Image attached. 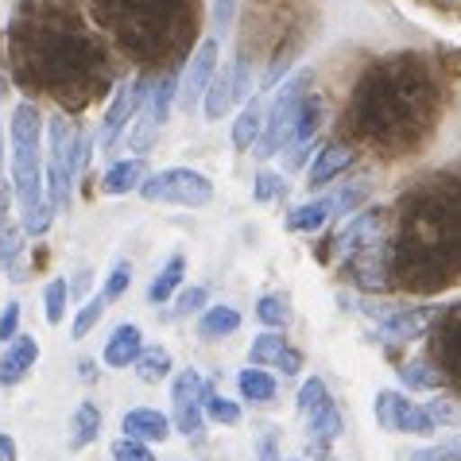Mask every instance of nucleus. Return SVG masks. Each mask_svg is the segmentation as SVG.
Wrapping results in <instances>:
<instances>
[{"mask_svg": "<svg viewBox=\"0 0 461 461\" xmlns=\"http://www.w3.org/2000/svg\"><path fill=\"white\" fill-rule=\"evenodd\" d=\"M322 407H330V388H326V380H322V376L303 380V388H299V415H314V411H322Z\"/></svg>", "mask_w": 461, "mask_h": 461, "instance_id": "7c9ffc66", "label": "nucleus"}, {"mask_svg": "<svg viewBox=\"0 0 461 461\" xmlns=\"http://www.w3.org/2000/svg\"><path fill=\"white\" fill-rule=\"evenodd\" d=\"M260 132H264V105L260 101H249V105L240 109V117L233 121V144L240 151H252L260 144Z\"/></svg>", "mask_w": 461, "mask_h": 461, "instance_id": "6ab92c4d", "label": "nucleus"}, {"mask_svg": "<svg viewBox=\"0 0 461 461\" xmlns=\"http://www.w3.org/2000/svg\"><path fill=\"white\" fill-rule=\"evenodd\" d=\"M140 194L144 202H167V206H186V210H198V206H210L213 198V183L202 171H190V167H167V171H156L140 183Z\"/></svg>", "mask_w": 461, "mask_h": 461, "instance_id": "20e7f679", "label": "nucleus"}, {"mask_svg": "<svg viewBox=\"0 0 461 461\" xmlns=\"http://www.w3.org/2000/svg\"><path fill=\"white\" fill-rule=\"evenodd\" d=\"M400 384L407 392H438L442 376H438V368H430L427 361H407L400 368Z\"/></svg>", "mask_w": 461, "mask_h": 461, "instance_id": "cd10ccee", "label": "nucleus"}, {"mask_svg": "<svg viewBox=\"0 0 461 461\" xmlns=\"http://www.w3.org/2000/svg\"><path fill=\"white\" fill-rule=\"evenodd\" d=\"M20 450H16V438L12 434H0V461H16Z\"/></svg>", "mask_w": 461, "mask_h": 461, "instance_id": "de8ad7c7", "label": "nucleus"}, {"mask_svg": "<svg viewBox=\"0 0 461 461\" xmlns=\"http://www.w3.org/2000/svg\"><path fill=\"white\" fill-rule=\"evenodd\" d=\"M148 178V163L144 159H121L113 163V167L105 171V178H101V190L105 194H128V190H140V183Z\"/></svg>", "mask_w": 461, "mask_h": 461, "instance_id": "f3484780", "label": "nucleus"}, {"mask_svg": "<svg viewBox=\"0 0 461 461\" xmlns=\"http://www.w3.org/2000/svg\"><path fill=\"white\" fill-rule=\"evenodd\" d=\"M373 411H376L380 427L392 430V434H419V438H430V434H438V427L430 422V415L422 411V403H411L407 395H400L395 388L376 392Z\"/></svg>", "mask_w": 461, "mask_h": 461, "instance_id": "39448f33", "label": "nucleus"}, {"mask_svg": "<svg viewBox=\"0 0 461 461\" xmlns=\"http://www.w3.org/2000/svg\"><path fill=\"white\" fill-rule=\"evenodd\" d=\"M35 361H40V341L28 334H16L5 345V353H0V388H16L35 368Z\"/></svg>", "mask_w": 461, "mask_h": 461, "instance_id": "9b49d317", "label": "nucleus"}, {"mask_svg": "<svg viewBox=\"0 0 461 461\" xmlns=\"http://www.w3.org/2000/svg\"><path fill=\"white\" fill-rule=\"evenodd\" d=\"M284 349H287V338L279 334V330H264V334L252 341V349H249V365L252 368H276V361L284 357Z\"/></svg>", "mask_w": 461, "mask_h": 461, "instance_id": "a878e982", "label": "nucleus"}, {"mask_svg": "<svg viewBox=\"0 0 461 461\" xmlns=\"http://www.w3.org/2000/svg\"><path fill=\"white\" fill-rule=\"evenodd\" d=\"M294 461H299V457H294Z\"/></svg>", "mask_w": 461, "mask_h": 461, "instance_id": "09e8293b", "label": "nucleus"}, {"mask_svg": "<svg viewBox=\"0 0 461 461\" xmlns=\"http://www.w3.org/2000/svg\"><path fill=\"white\" fill-rule=\"evenodd\" d=\"M202 415L213 419V422H225V427H237V422H240V407L233 400H225L213 384L202 380Z\"/></svg>", "mask_w": 461, "mask_h": 461, "instance_id": "393cba45", "label": "nucleus"}, {"mask_svg": "<svg viewBox=\"0 0 461 461\" xmlns=\"http://www.w3.org/2000/svg\"><path fill=\"white\" fill-rule=\"evenodd\" d=\"M434 322V311H388L380 314V334L388 341H415Z\"/></svg>", "mask_w": 461, "mask_h": 461, "instance_id": "ddd939ff", "label": "nucleus"}, {"mask_svg": "<svg viewBox=\"0 0 461 461\" xmlns=\"http://www.w3.org/2000/svg\"><path fill=\"white\" fill-rule=\"evenodd\" d=\"M213 74H217V40H202L198 50H194V55H190V62H186L183 78H178V89H175L178 105H183L186 113L198 109V101L206 97Z\"/></svg>", "mask_w": 461, "mask_h": 461, "instance_id": "6e6552de", "label": "nucleus"}, {"mask_svg": "<svg viewBox=\"0 0 461 461\" xmlns=\"http://www.w3.org/2000/svg\"><path fill=\"white\" fill-rule=\"evenodd\" d=\"M171 430L186 434V438H194V434L202 430V422H206V415H202V376L194 373V368H183L175 380H171Z\"/></svg>", "mask_w": 461, "mask_h": 461, "instance_id": "423d86ee", "label": "nucleus"}, {"mask_svg": "<svg viewBox=\"0 0 461 461\" xmlns=\"http://www.w3.org/2000/svg\"><path fill=\"white\" fill-rule=\"evenodd\" d=\"M422 411L430 415L434 427H461V407H454L450 400H430V403H422Z\"/></svg>", "mask_w": 461, "mask_h": 461, "instance_id": "4c0bfd02", "label": "nucleus"}, {"mask_svg": "<svg viewBox=\"0 0 461 461\" xmlns=\"http://www.w3.org/2000/svg\"><path fill=\"white\" fill-rule=\"evenodd\" d=\"M0 267L12 284L28 279V264H23V229L0 217Z\"/></svg>", "mask_w": 461, "mask_h": 461, "instance_id": "4468645a", "label": "nucleus"}, {"mask_svg": "<svg viewBox=\"0 0 461 461\" xmlns=\"http://www.w3.org/2000/svg\"><path fill=\"white\" fill-rule=\"evenodd\" d=\"M260 461H284V457H279V446H276L272 434H264V438H260Z\"/></svg>", "mask_w": 461, "mask_h": 461, "instance_id": "49530a36", "label": "nucleus"}, {"mask_svg": "<svg viewBox=\"0 0 461 461\" xmlns=\"http://www.w3.org/2000/svg\"><path fill=\"white\" fill-rule=\"evenodd\" d=\"M311 86H314V78L306 70L294 74L291 82H284L276 105L264 113V132H260V151H256V156H276V151H287L294 144V128H299L303 105H306V97L314 94Z\"/></svg>", "mask_w": 461, "mask_h": 461, "instance_id": "7ed1b4c3", "label": "nucleus"}, {"mask_svg": "<svg viewBox=\"0 0 461 461\" xmlns=\"http://www.w3.org/2000/svg\"><path fill=\"white\" fill-rule=\"evenodd\" d=\"M276 368H284V376H294V373L303 368V353H299V349H291V345H287L284 357L276 361Z\"/></svg>", "mask_w": 461, "mask_h": 461, "instance_id": "c03bdc74", "label": "nucleus"}, {"mask_svg": "<svg viewBox=\"0 0 461 461\" xmlns=\"http://www.w3.org/2000/svg\"><path fill=\"white\" fill-rule=\"evenodd\" d=\"M12 206V183L5 178V132H0V217Z\"/></svg>", "mask_w": 461, "mask_h": 461, "instance_id": "79ce46f5", "label": "nucleus"}, {"mask_svg": "<svg viewBox=\"0 0 461 461\" xmlns=\"http://www.w3.org/2000/svg\"><path fill=\"white\" fill-rule=\"evenodd\" d=\"M353 163V151L345 148V144H330L318 151V159H314V167L306 171V186L318 190V186H326V183H334L338 175H345V167Z\"/></svg>", "mask_w": 461, "mask_h": 461, "instance_id": "dca6fc26", "label": "nucleus"}, {"mask_svg": "<svg viewBox=\"0 0 461 461\" xmlns=\"http://www.w3.org/2000/svg\"><path fill=\"white\" fill-rule=\"evenodd\" d=\"M233 16H237V0H213V23L217 28H229L233 23Z\"/></svg>", "mask_w": 461, "mask_h": 461, "instance_id": "37998d69", "label": "nucleus"}, {"mask_svg": "<svg viewBox=\"0 0 461 461\" xmlns=\"http://www.w3.org/2000/svg\"><path fill=\"white\" fill-rule=\"evenodd\" d=\"M16 334H20V303H5V311H0V345H8Z\"/></svg>", "mask_w": 461, "mask_h": 461, "instance_id": "a19ab883", "label": "nucleus"}, {"mask_svg": "<svg viewBox=\"0 0 461 461\" xmlns=\"http://www.w3.org/2000/svg\"><path fill=\"white\" fill-rule=\"evenodd\" d=\"M330 221V198H314V202H303L287 213V229L291 233H314Z\"/></svg>", "mask_w": 461, "mask_h": 461, "instance_id": "5701e85b", "label": "nucleus"}, {"mask_svg": "<svg viewBox=\"0 0 461 461\" xmlns=\"http://www.w3.org/2000/svg\"><path fill=\"white\" fill-rule=\"evenodd\" d=\"M206 299H210L206 287H183L175 294V318H190V314L206 311Z\"/></svg>", "mask_w": 461, "mask_h": 461, "instance_id": "e433bc0d", "label": "nucleus"}, {"mask_svg": "<svg viewBox=\"0 0 461 461\" xmlns=\"http://www.w3.org/2000/svg\"><path fill=\"white\" fill-rule=\"evenodd\" d=\"M144 97H148V82H144V78H136V82H128V86L117 89V97H113V105L105 109V117H101V128H97V148H101V151H109V148L124 136V128L132 124V117L140 113V105H144Z\"/></svg>", "mask_w": 461, "mask_h": 461, "instance_id": "0eeeda50", "label": "nucleus"}, {"mask_svg": "<svg viewBox=\"0 0 461 461\" xmlns=\"http://www.w3.org/2000/svg\"><path fill=\"white\" fill-rule=\"evenodd\" d=\"M380 233H384V210H368V213H357L345 221V229L338 233V256L341 260H357L361 252H373L380 249Z\"/></svg>", "mask_w": 461, "mask_h": 461, "instance_id": "9d476101", "label": "nucleus"}, {"mask_svg": "<svg viewBox=\"0 0 461 461\" xmlns=\"http://www.w3.org/2000/svg\"><path fill=\"white\" fill-rule=\"evenodd\" d=\"M183 272H186V260H183V256H171V260L159 267V276L151 279L148 299H151V303H167L171 294H175V287L183 284Z\"/></svg>", "mask_w": 461, "mask_h": 461, "instance_id": "bb28decb", "label": "nucleus"}, {"mask_svg": "<svg viewBox=\"0 0 461 461\" xmlns=\"http://www.w3.org/2000/svg\"><path fill=\"white\" fill-rule=\"evenodd\" d=\"M175 89H178V78H159V86H156V89H148V94H151V109H148V117L156 121L159 128H163V121L171 117Z\"/></svg>", "mask_w": 461, "mask_h": 461, "instance_id": "2f4dec72", "label": "nucleus"}, {"mask_svg": "<svg viewBox=\"0 0 461 461\" xmlns=\"http://www.w3.org/2000/svg\"><path fill=\"white\" fill-rule=\"evenodd\" d=\"M67 299H70V284L67 279H50L47 291H43V303H47V322L59 326L62 314H67Z\"/></svg>", "mask_w": 461, "mask_h": 461, "instance_id": "72a5a7b5", "label": "nucleus"}, {"mask_svg": "<svg viewBox=\"0 0 461 461\" xmlns=\"http://www.w3.org/2000/svg\"><path fill=\"white\" fill-rule=\"evenodd\" d=\"M82 163H86V136L67 117H50L47 151H43V183H47V202L55 213L70 202V190Z\"/></svg>", "mask_w": 461, "mask_h": 461, "instance_id": "f03ea898", "label": "nucleus"}, {"mask_svg": "<svg viewBox=\"0 0 461 461\" xmlns=\"http://www.w3.org/2000/svg\"><path fill=\"white\" fill-rule=\"evenodd\" d=\"M252 94V86H249V67L245 62H233L229 70L221 74H213V82L206 89V117L210 121H221L229 109L237 105V101H245Z\"/></svg>", "mask_w": 461, "mask_h": 461, "instance_id": "1a4fd4ad", "label": "nucleus"}, {"mask_svg": "<svg viewBox=\"0 0 461 461\" xmlns=\"http://www.w3.org/2000/svg\"><path fill=\"white\" fill-rule=\"evenodd\" d=\"M101 438V411L97 403H78L74 411V422H70V450H86Z\"/></svg>", "mask_w": 461, "mask_h": 461, "instance_id": "aec40b11", "label": "nucleus"}, {"mask_svg": "<svg viewBox=\"0 0 461 461\" xmlns=\"http://www.w3.org/2000/svg\"><path fill=\"white\" fill-rule=\"evenodd\" d=\"M252 194H256V202H272V198H279V194H284V175H276V171H260V175H256Z\"/></svg>", "mask_w": 461, "mask_h": 461, "instance_id": "ea45409f", "label": "nucleus"}, {"mask_svg": "<svg viewBox=\"0 0 461 461\" xmlns=\"http://www.w3.org/2000/svg\"><path fill=\"white\" fill-rule=\"evenodd\" d=\"M12 198L20 206V229L28 237H43L55 210L47 202V183H43V117L32 101H20L12 109Z\"/></svg>", "mask_w": 461, "mask_h": 461, "instance_id": "f257e3e1", "label": "nucleus"}, {"mask_svg": "<svg viewBox=\"0 0 461 461\" xmlns=\"http://www.w3.org/2000/svg\"><path fill=\"white\" fill-rule=\"evenodd\" d=\"M101 314H105V299H101V294H89V299L78 306V314H74L70 334H74V338H86L89 330H94V326L101 322Z\"/></svg>", "mask_w": 461, "mask_h": 461, "instance_id": "473e14b6", "label": "nucleus"}, {"mask_svg": "<svg viewBox=\"0 0 461 461\" xmlns=\"http://www.w3.org/2000/svg\"><path fill=\"white\" fill-rule=\"evenodd\" d=\"M237 388H240V400H249V403L276 400V376L264 373V368H245V373L237 376Z\"/></svg>", "mask_w": 461, "mask_h": 461, "instance_id": "b1692460", "label": "nucleus"}, {"mask_svg": "<svg viewBox=\"0 0 461 461\" xmlns=\"http://www.w3.org/2000/svg\"><path fill=\"white\" fill-rule=\"evenodd\" d=\"M121 438H132V442H167L171 438V419L156 411V407H132V411H124L121 419Z\"/></svg>", "mask_w": 461, "mask_h": 461, "instance_id": "f8f14e48", "label": "nucleus"}, {"mask_svg": "<svg viewBox=\"0 0 461 461\" xmlns=\"http://www.w3.org/2000/svg\"><path fill=\"white\" fill-rule=\"evenodd\" d=\"M311 148H314V140H303V144H294V148H291V156H287V171L303 167L306 156H311Z\"/></svg>", "mask_w": 461, "mask_h": 461, "instance_id": "a18cd8bd", "label": "nucleus"}, {"mask_svg": "<svg viewBox=\"0 0 461 461\" xmlns=\"http://www.w3.org/2000/svg\"><path fill=\"white\" fill-rule=\"evenodd\" d=\"M136 376L144 384H159L171 376V349H163V345H144L136 357Z\"/></svg>", "mask_w": 461, "mask_h": 461, "instance_id": "4be33fe9", "label": "nucleus"}, {"mask_svg": "<svg viewBox=\"0 0 461 461\" xmlns=\"http://www.w3.org/2000/svg\"><path fill=\"white\" fill-rule=\"evenodd\" d=\"M368 186L365 183H353V186H341L338 194H330V217H341V213H353L357 206L365 202Z\"/></svg>", "mask_w": 461, "mask_h": 461, "instance_id": "c9c22d12", "label": "nucleus"}, {"mask_svg": "<svg viewBox=\"0 0 461 461\" xmlns=\"http://www.w3.org/2000/svg\"><path fill=\"white\" fill-rule=\"evenodd\" d=\"M407 461H461V434H450V438H438L430 446H419Z\"/></svg>", "mask_w": 461, "mask_h": 461, "instance_id": "c756f323", "label": "nucleus"}, {"mask_svg": "<svg viewBox=\"0 0 461 461\" xmlns=\"http://www.w3.org/2000/svg\"><path fill=\"white\" fill-rule=\"evenodd\" d=\"M256 318H260L267 330H284L291 322V306L284 294H264V299L256 303Z\"/></svg>", "mask_w": 461, "mask_h": 461, "instance_id": "c85d7f7f", "label": "nucleus"}, {"mask_svg": "<svg viewBox=\"0 0 461 461\" xmlns=\"http://www.w3.org/2000/svg\"><path fill=\"white\" fill-rule=\"evenodd\" d=\"M237 330H240V311H237V306H225V303L206 306V314L198 318V334L206 341L229 338V334H237Z\"/></svg>", "mask_w": 461, "mask_h": 461, "instance_id": "a211bd4d", "label": "nucleus"}, {"mask_svg": "<svg viewBox=\"0 0 461 461\" xmlns=\"http://www.w3.org/2000/svg\"><path fill=\"white\" fill-rule=\"evenodd\" d=\"M109 454H113V461H159L156 454H151V446L132 442V438H117Z\"/></svg>", "mask_w": 461, "mask_h": 461, "instance_id": "58836bf2", "label": "nucleus"}, {"mask_svg": "<svg viewBox=\"0 0 461 461\" xmlns=\"http://www.w3.org/2000/svg\"><path fill=\"white\" fill-rule=\"evenodd\" d=\"M306 438L314 446H322V450L341 438V411L334 403L322 407V411H314V415H306Z\"/></svg>", "mask_w": 461, "mask_h": 461, "instance_id": "412c9836", "label": "nucleus"}, {"mask_svg": "<svg viewBox=\"0 0 461 461\" xmlns=\"http://www.w3.org/2000/svg\"><path fill=\"white\" fill-rule=\"evenodd\" d=\"M128 287H132V264L117 260V264H113V272H109V279H105V287H101V299H105V303H117Z\"/></svg>", "mask_w": 461, "mask_h": 461, "instance_id": "f704fd0d", "label": "nucleus"}, {"mask_svg": "<svg viewBox=\"0 0 461 461\" xmlns=\"http://www.w3.org/2000/svg\"><path fill=\"white\" fill-rule=\"evenodd\" d=\"M140 349H144V334H140V326L124 322V326L113 330V338L105 341V365H109V368H128V365H136Z\"/></svg>", "mask_w": 461, "mask_h": 461, "instance_id": "2eb2a0df", "label": "nucleus"}]
</instances>
